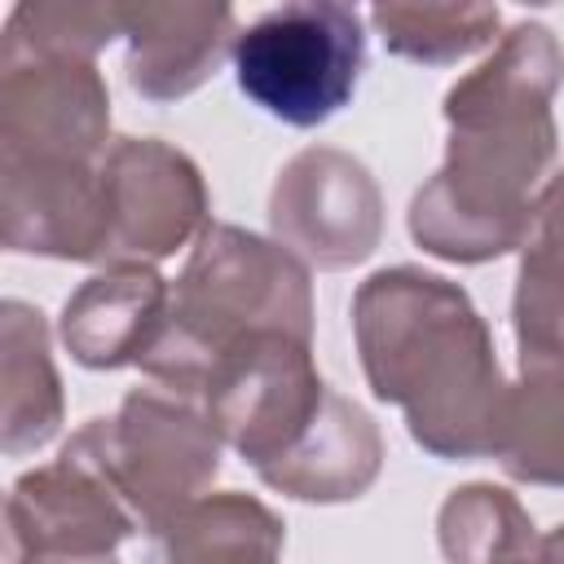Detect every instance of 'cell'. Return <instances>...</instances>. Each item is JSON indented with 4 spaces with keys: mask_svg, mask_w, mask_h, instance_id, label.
I'll return each instance as SVG.
<instances>
[{
    "mask_svg": "<svg viewBox=\"0 0 564 564\" xmlns=\"http://www.w3.org/2000/svg\"><path fill=\"white\" fill-rule=\"evenodd\" d=\"M564 48L551 26L516 22L494 53L458 75L441 101L449 141L441 167L410 198V238L449 264L524 251L533 203L555 163V93Z\"/></svg>",
    "mask_w": 564,
    "mask_h": 564,
    "instance_id": "6da1fadb",
    "label": "cell"
},
{
    "mask_svg": "<svg viewBox=\"0 0 564 564\" xmlns=\"http://www.w3.org/2000/svg\"><path fill=\"white\" fill-rule=\"evenodd\" d=\"M352 339L370 392L405 414L432 458H498L507 379L471 295L427 269L370 273L352 295Z\"/></svg>",
    "mask_w": 564,
    "mask_h": 564,
    "instance_id": "7a4b0ae2",
    "label": "cell"
},
{
    "mask_svg": "<svg viewBox=\"0 0 564 564\" xmlns=\"http://www.w3.org/2000/svg\"><path fill=\"white\" fill-rule=\"evenodd\" d=\"M260 330L313 339V269L242 225H207L172 286L167 326L141 375L203 401L207 370Z\"/></svg>",
    "mask_w": 564,
    "mask_h": 564,
    "instance_id": "3957f363",
    "label": "cell"
},
{
    "mask_svg": "<svg viewBox=\"0 0 564 564\" xmlns=\"http://www.w3.org/2000/svg\"><path fill=\"white\" fill-rule=\"evenodd\" d=\"M66 449L110 480L141 533H159L212 489L225 441L198 397L145 383L132 388L110 419H88Z\"/></svg>",
    "mask_w": 564,
    "mask_h": 564,
    "instance_id": "277c9868",
    "label": "cell"
},
{
    "mask_svg": "<svg viewBox=\"0 0 564 564\" xmlns=\"http://www.w3.org/2000/svg\"><path fill=\"white\" fill-rule=\"evenodd\" d=\"M366 70L361 13L339 0H291L234 40L238 88L291 128H317L339 115Z\"/></svg>",
    "mask_w": 564,
    "mask_h": 564,
    "instance_id": "5b68a950",
    "label": "cell"
},
{
    "mask_svg": "<svg viewBox=\"0 0 564 564\" xmlns=\"http://www.w3.org/2000/svg\"><path fill=\"white\" fill-rule=\"evenodd\" d=\"M326 383L313 361V339L291 330H260L234 344L203 383V405L229 449L256 471L273 467L313 427Z\"/></svg>",
    "mask_w": 564,
    "mask_h": 564,
    "instance_id": "8992f818",
    "label": "cell"
},
{
    "mask_svg": "<svg viewBox=\"0 0 564 564\" xmlns=\"http://www.w3.org/2000/svg\"><path fill=\"white\" fill-rule=\"evenodd\" d=\"M106 251L101 264H159L207 229L198 163L159 137H119L101 159Z\"/></svg>",
    "mask_w": 564,
    "mask_h": 564,
    "instance_id": "52a82bcc",
    "label": "cell"
},
{
    "mask_svg": "<svg viewBox=\"0 0 564 564\" xmlns=\"http://www.w3.org/2000/svg\"><path fill=\"white\" fill-rule=\"evenodd\" d=\"M269 229L308 269H352L383 242V194L348 150L308 145L273 181Z\"/></svg>",
    "mask_w": 564,
    "mask_h": 564,
    "instance_id": "ba28073f",
    "label": "cell"
},
{
    "mask_svg": "<svg viewBox=\"0 0 564 564\" xmlns=\"http://www.w3.org/2000/svg\"><path fill=\"white\" fill-rule=\"evenodd\" d=\"M9 564H115V551L141 533L110 480L70 454L31 467L4 498Z\"/></svg>",
    "mask_w": 564,
    "mask_h": 564,
    "instance_id": "9c48e42d",
    "label": "cell"
},
{
    "mask_svg": "<svg viewBox=\"0 0 564 564\" xmlns=\"http://www.w3.org/2000/svg\"><path fill=\"white\" fill-rule=\"evenodd\" d=\"M110 141V93L93 57H0V154L101 163Z\"/></svg>",
    "mask_w": 564,
    "mask_h": 564,
    "instance_id": "30bf717a",
    "label": "cell"
},
{
    "mask_svg": "<svg viewBox=\"0 0 564 564\" xmlns=\"http://www.w3.org/2000/svg\"><path fill=\"white\" fill-rule=\"evenodd\" d=\"M0 238L18 256L101 264L106 251L101 163L0 154Z\"/></svg>",
    "mask_w": 564,
    "mask_h": 564,
    "instance_id": "8fae6325",
    "label": "cell"
},
{
    "mask_svg": "<svg viewBox=\"0 0 564 564\" xmlns=\"http://www.w3.org/2000/svg\"><path fill=\"white\" fill-rule=\"evenodd\" d=\"M234 4H123L128 84L145 101H181L198 93L238 40Z\"/></svg>",
    "mask_w": 564,
    "mask_h": 564,
    "instance_id": "7c38bea8",
    "label": "cell"
},
{
    "mask_svg": "<svg viewBox=\"0 0 564 564\" xmlns=\"http://www.w3.org/2000/svg\"><path fill=\"white\" fill-rule=\"evenodd\" d=\"M172 286L154 264H106L62 304V344L88 370L141 366L167 326Z\"/></svg>",
    "mask_w": 564,
    "mask_h": 564,
    "instance_id": "4fadbf2b",
    "label": "cell"
},
{
    "mask_svg": "<svg viewBox=\"0 0 564 564\" xmlns=\"http://www.w3.org/2000/svg\"><path fill=\"white\" fill-rule=\"evenodd\" d=\"M379 467H383L379 423L357 401L330 388L313 427L295 441V449L256 476L295 502H352L379 480Z\"/></svg>",
    "mask_w": 564,
    "mask_h": 564,
    "instance_id": "5bb4252c",
    "label": "cell"
},
{
    "mask_svg": "<svg viewBox=\"0 0 564 564\" xmlns=\"http://www.w3.org/2000/svg\"><path fill=\"white\" fill-rule=\"evenodd\" d=\"M0 445L9 458L44 449L57 436L66 397L48 352V326L44 313L22 300H4L0 308Z\"/></svg>",
    "mask_w": 564,
    "mask_h": 564,
    "instance_id": "9a60e30c",
    "label": "cell"
},
{
    "mask_svg": "<svg viewBox=\"0 0 564 564\" xmlns=\"http://www.w3.org/2000/svg\"><path fill=\"white\" fill-rule=\"evenodd\" d=\"M163 564H278L286 524L251 494H203L159 533Z\"/></svg>",
    "mask_w": 564,
    "mask_h": 564,
    "instance_id": "2e32d148",
    "label": "cell"
},
{
    "mask_svg": "<svg viewBox=\"0 0 564 564\" xmlns=\"http://www.w3.org/2000/svg\"><path fill=\"white\" fill-rule=\"evenodd\" d=\"M498 463L520 485L564 489V361H520Z\"/></svg>",
    "mask_w": 564,
    "mask_h": 564,
    "instance_id": "e0dca14e",
    "label": "cell"
},
{
    "mask_svg": "<svg viewBox=\"0 0 564 564\" xmlns=\"http://www.w3.org/2000/svg\"><path fill=\"white\" fill-rule=\"evenodd\" d=\"M436 542L445 564H516L538 555V529L524 502L485 480H471L441 502Z\"/></svg>",
    "mask_w": 564,
    "mask_h": 564,
    "instance_id": "ac0fdd59",
    "label": "cell"
},
{
    "mask_svg": "<svg viewBox=\"0 0 564 564\" xmlns=\"http://www.w3.org/2000/svg\"><path fill=\"white\" fill-rule=\"evenodd\" d=\"M370 22L392 57L423 66H454L494 44L502 13L494 4H436V0H388L370 9Z\"/></svg>",
    "mask_w": 564,
    "mask_h": 564,
    "instance_id": "d6986e66",
    "label": "cell"
},
{
    "mask_svg": "<svg viewBox=\"0 0 564 564\" xmlns=\"http://www.w3.org/2000/svg\"><path fill=\"white\" fill-rule=\"evenodd\" d=\"M123 35V4H18L4 22V53L93 57Z\"/></svg>",
    "mask_w": 564,
    "mask_h": 564,
    "instance_id": "ffe728a7",
    "label": "cell"
},
{
    "mask_svg": "<svg viewBox=\"0 0 564 564\" xmlns=\"http://www.w3.org/2000/svg\"><path fill=\"white\" fill-rule=\"evenodd\" d=\"M511 322L520 361H564V269L520 251Z\"/></svg>",
    "mask_w": 564,
    "mask_h": 564,
    "instance_id": "44dd1931",
    "label": "cell"
},
{
    "mask_svg": "<svg viewBox=\"0 0 564 564\" xmlns=\"http://www.w3.org/2000/svg\"><path fill=\"white\" fill-rule=\"evenodd\" d=\"M529 256L564 269V172H555L538 203H533V229H529V242H524Z\"/></svg>",
    "mask_w": 564,
    "mask_h": 564,
    "instance_id": "7402d4cb",
    "label": "cell"
},
{
    "mask_svg": "<svg viewBox=\"0 0 564 564\" xmlns=\"http://www.w3.org/2000/svg\"><path fill=\"white\" fill-rule=\"evenodd\" d=\"M538 564H564V524L538 538Z\"/></svg>",
    "mask_w": 564,
    "mask_h": 564,
    "instance_id": "603a6c76",
    "label": "cell"
},
{
    "mask_svg": "<svg viewBox=\"0 0 564 564\" xmlns=\"http://www.w3.org/2000/svg\"><path fill=\"white\" fill-rule=\"evenodd\" d=\"M516 564H538V555H529V560H516Z\"/></svg>",
    "mask_w": 564,
    "mask_h": 564,
    "instance_id": "cb8c5ba5",
    "label": "cell"
}]
</instances>
